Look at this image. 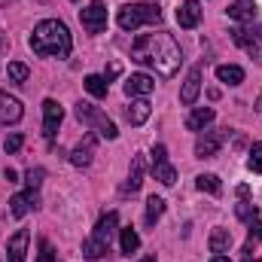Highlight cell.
Masks as SVG:
<instances>
[{
    "label": "cell",
    "instance_id": "cell-1",
    "mask_svg": "<svg viewBox=\"0 0 262 262\" xmlns=\"http://www.w3.org/2000/svg\"><path fill=\"white\" fill-rule=\"evenodd\" d=\"M131 58L143 67H152L159 76H174L183 64V52L177 46V40L165 31L156 34H143L134 46H131Z\"/></svg>",
    "mask_w": 262,
    "mask_h": 262
},
{
    "label": "cell",
    "instance_id": "cell-2",
    "mask_svg": "<svg viewBox=\"0 0 262 262\" xmlns=\"http://www.w3.org/2000/svg\"><path fill=\"white\" fill-rule=\"evenodd\" d=\"M31 49L37 55H49V58H67L70 49H73V40H70V31H67L64 21L58 18H43L34 34H31Z\"/></svg>",
    "mask_w": 262,
    "mask_h": 262
},
{
    "label": "cell",
    "instance_id": "cell-3",
    "mask_svg": "<svg viewBox=\"0 0 262 262\" xmlns=\"http://www.w3.org/2000/svg\"><path fill=\"white\" fill-rule=\"evenodd\" d=\"M159 18H162V9L152 6V3H125L116 15L122 31H137L143 25H159Z\"/></svg>",
    "mask_w": 262,
    "mask_h": 262
},
{
    "label": "cell",
    "instance_id": "cell-4",
    "mask_svg": "<svg viewBox=\"0 0 262 262\" xmlns=\"http://www.w3.org/2000/svg\"><path fill=\"white\" fill-rule=\"evenodd\" d=\"M73 113H76V119H79L82 125L95 128L98 134H101V137H104V140H116V137H119L116 125H113V122H110V119H107V116H104L98 107H92V104H82V101H79Z\"/></svg>",
    "mask_w": 262,
    "mask_h": 262
},
{
    "label": "cell",
    "instance_id": "cell-5",
    "mask_svg": "<svg viewBox=\"0 0 262 262\" xmlns=\"http://www.w3.org/2000/svg\"><path fill=\"white\" fill-rule=\"evenodd\" d=\"M232 34V40L250 55V58H256L262 64V25H253V28H235V31H229Z\"/></svg>",
    "mask_w": 262,
    "mask_h": 262
},
{
    "label": "cell",
    "instance_id": "cell-6",
    "mask_svg": "<svg viewBox=\"0 0 262 262\" xmlns=\"http://www.w3.org/2000/svg\"><path fill=\"white\" fill-rule=\"evenodd\" d=\"M79 21H82V28H85L89 34L107 31V6H104V0H92V3L79 12Z\"/></svg>",
    "mask_w": 262,
    "mask_h": 262
},
{
    "label": "cell",
    "instance_id": "cell-7",
    "mask_svg": "<svg viewBox=\"0 0 262 262\" xmlns=\"http://www.w3.org/2000/svg\"><path fill=\"white\" fill-rule=\"evenodd\" d=\"M61 119H64V107H61L58 101L46 98V101H43V137H46V140H55Z\"/></svg>",
    "mask_w": 262,
    "mask_h": 262
},
{
    "label": "cell",
    "instance_id": "cell-8",
    "mask_svg": "<svg viewBox=\"0 0 262 262\" xmlns=\"http://www.w3.org/2000/svg\"><path fill=\"white\" fill-rule=\"evenodd\" d=\"M229 137V128L223 131H204V134H198L195 140V156L198 159H213L216 152H220V146H223V140Z\"/></svg>",
    "mask_w": 262,
    "mask_h": 262
},
{
    "label": "cell",
    "instance_id": "cell-9",
    "mask_svg": "<svg viewBox=\"0 0 262 262\" xmlns=\"http://www.w3.org/2000/svg\"><path fill=\"white\" fill-rule=\"evenodd\" d=\"M21 116H25V110H21V101H18V98H12L9 92H0V128H6V125H15Z\"/></svg>",
    "mask_w": 262,
    "mask_h": 262
},
{
    "label": "cell",
    "instance_id": "cell-10",
    "mask_svg": "<svg viewBox=\"0 0 262 262\" xmlns=\"http://www.w3.org/2000/svg\"><path fill=\"white\" fill-rule=\"evenodd\" d=\"M40 204V195H37V189H28V192H18V195L9 198V216H15V220H21L28 210H34Z\"/></svg>",
    "mask_w": 262,
    "mask_h": 262
},
{
    "label": "cell",
    "instance_id": "cell-11",
    "mask_svg": "<svg viewBox=\"0 0 262 262\" xmlns=\"http://www.w3.org/2000/svg\"><path fill=\"white\" fill-rule=\"evenodd\" d=\"M119 232V213L116 210H110V213H104L101 220H98V226H95V238L101 241V244H107L110 247V241H113V235Z\"/></svg>",
    "mask_w": 262,
    "mask_h": 262
},
{
    "label": "cell",
    "instance_id": "cell-12",
    "mask_svg": "<svg viewBox=\"0 0 262 262\" xmlns=\"http://www.w3.org/2000/svg\"><path fill=\"white\" fill-rule=\"evenodd\" d=\"M152 89H156V82H152L149 73H131L125 79V95L128 98H146V95H152Z\"/></svg>",
    "mask_w": 262,
    "mask_h": 262
},
{
    "label": "cell",
    "instance_id": "cell-13",
    "mask_svg": "<svg viewBox=\"0 0 262 262\" xmlns=\"http://www.w3.org/2000/svg\"><path fill=\"white\" fill-rule=\"evenodd\" d=\"M201 70H204L201 64H195L189 70V76H186V82H183V89H180V104L192 107L198 101V92H201Z\"/></svg>",
    "mask_w": 262,
    "mask_h": 262
},
{
    "label": "cell",
    "instance_id": "cell-14",
    "mask_svg": "<svg viewBox=\"0 0 262 262\" xmlns=\"http://www.w3.org/2000/svg\"><path fill=\"white\" fill-rule=\"evenodd\" d=\"M28 241H31V232H28V229H18V232L6 241V259L9 262H25Z\"/></svg>",
    "mask_w": 262,
    "mask_h": 262
},
{
    "label": "cell",
    "instance_id": "cell-15",
    "mask_svg": "<svg viewBox=\"0 0 262 262\" xmlns=\"http://www.w3.org/2000/svg\"><path fill=\"white\" fill-rule=\"evenodd\" d=\"M256 12H259L256 0H232V3H229V18H235V21L253 25V21H256Z\"/></svg>",
    "mask_w": 262,
    "mask_h": 262
},
{
    "label": "cell",
    "instance_id": "cell-16",
    "mask_svg": "<svg viewBox=\"0 0 262 262\" xmlns=\"http://www.w3.org/2000/svg\"><path fill=\"white\" fill-rule=\"evenodd\" d=\"M201 21V3L198 0H183L177 9V25L180 28H195Z\"/></svg>",
    "mask_w": 262,
    "mask_h": 262
},
{
    "label": "cell",
    "instance_id": "cell-17",
    "mask_svg": "<svg viewBox=\"0 0 262 262\" xmlns=\"http://www.w3.org/2000/svg\"><path fill=\"white\" fill-rule=\"evenodd\" d=\"M149 113H152V107H149L146 98H131V104L125 107V119L131 125H143L149 119Z\"/></svg>",
    "mask_w": 262,
    "mask_h": 262
},
{
    "label": "cell",
    "instance_id": "cell-18",
    "mask_svg": "<svg viewBox=\"0 0 262 262\" xmlns=\"http://www.w3.org/2000/svg\"><path fill=\"white\" fill-rule=\"evenodd\" d=\"M92 156H95V134H85V140L70 152V162L76 168H89L92 165Z\"/></svg>",
    "mask_w": 262,
    "mask_h": 262
},
{
    "label": "cell",
    "instance_id": "cell-19",
    "mask_svg": "<svg viewBox=\"0 0 262 262\" xmlns=\"http://www.w3.org/2000/svg\"><path fill=\"white\" fill-rule=\"evenodd\" d=\"M143 183V156H134L131 159V171H128V180L122 186V195H134Z\"/></svg>",
    "mask_w": 262,
    "mask_h": 262
},
{
    "label": "cell",
    "instance_id": "cell-20",
    "mask_svg": "<svg viewBox=\"0 0 262 262\" xmlns=\"http://www.w3.org/2000/svg\"><path fill=\"white\" fill-rule=\"evenodd\" d=\"M213 107H195L192 113H189V119H186V128L189 131H204L210 122H213Z\"/></svg>",
    "mask_w": 262,
    "mask_h": 262
},
{
    "label": "cell",
    "instance_id": "cell-21",
    "mask_svg": "<svg viewBox=\"0 0 262 262\" xmlns=\"http://www.w3.org/2000/svg\"><path fill=\"white\" fill-rule=\"evenodd\" d=\"M207 247H210V253H229V247H232V232H229V229H213L210 238H207Z\"/></svg>",
    "mask_w": 262,
    "mask_h": 262
},
{
    "label": "cell",
    "instance_id": "cell-22",
    "mask_svg": "<svg viewBox=\"0 0 262 262\" xmlns=\"http://www.w3.org/2000/svg\"><path fill=\"white\" fill-rule=\"evenodd\" d=\"M152 177H156L162 186H174V180H177V171H174V165L165 159V162H152Z\"/></svg>",
    "mask_w": 262,
    "mask_h": 262
},
{
    "label": "cell",
    "instance_id": "cell-23",
    "mask_svg": "<svg viewBox=\"0 0 262 262\" xmlns=\"http://www.w3.org/2000/svg\"><path fill=\"white\" fill-rule=\"evenodd\" d=\"M216 79L226 82V85H241L244 82V70L238 64H220L216 67Z\"/></svg>",
    "mask_w": 262,
    "mask_h": 262
},
{
    "label": "cell",
    "instance_id": "cell-24",
    "mask_svg": "<svg viewBox=\"0 0 262 262\" xmlns=\"http://www.w3.org/2000/svg\"><path fill=\"white\" fill-rule=\"evenodd\" d=\"M82 85H85V92H89L92 98H107V92H110V82H107L104 76H98V73H89Z\"/></svg>",
    "mask_w": 262,
    "mask_h": 262
},
{
    "label": "cell",
    "instance_id": "cell-25",
    "mask_svg": "<svg viewBox=\"0 0 262 262\" xmlns=\"http://www.w3.org/2000/svg\"><path fill=\"white\" fill-rule=\"evenodd\" d=\"M107 253H110V247H107V244H101L95 235L82 241V256H85V259L95 262V259H101V256H107Z\"/></svg>",
    "mask_w": 262,
    "mask_h": 262
},
{
    "label": "cell",
    "instance_id": "cell-26",
    "mask_svg": "<svg viewBox=\"0 0 262 262\" xmlns=\"http://www.w3.org/2000/svg\"><path fill=\"white\" fill-rule=\"evenodd\" d=\"M162 213H165V198H159V195H149V201H146V213H143V220H146V226H156V223L162 220Z\"/></svg>",
    "mask_w": 262,
    "mask_h": 262
},
{
    "label": "cell",
    "instance_id": "cell-27",
    "mask_svg": "<svg viewBox=\"0 0 262 262\" xmlns=\"http://www.w3.org/2000/svg\"><path fill=\"white\" fill-rule=\"evenodd\" d=\"M195 186H198V192H207V195H220L223 192V183H220L216 174H201V177H195Z\"/></svg>",
    "mask_w": 262,
    "mask_h": 262
},
{
    "label": "cell",
    "instance_id": "cell-28",
    "mask_svg": "<svg viewBox=\"0 0 262 262\" xmlns=\"http://www.w3.org/2000/svg\"><path fill=\"white\" fill-rule=\"evenodd\" d=\"M119 247H122V253H137V247H140V235L134 232V229H119Z\"/></svg>",
    "mask_w": 262,
    "mask_h": 262
},
{
    "label": "cell",
    "instance_id": "cell-29",
    "mask_svg": "<svg viewBox=\"0 0 262 262\" xmlns=\"http://www.w3.org/2000/svg\"><path fill=\"white\" fill-rule=\"evenodd\" d=\"M235 213H238V220H244V223H250V220H256V216H259V207H256L253 201H247V198H241V201L235 204Z\"/></svg>",
    "mask_w": 262,
    "mask_h": 262
},
{
    "label": "cell",
    "instance_id": "cell-30",
    "mask_svg": "<svg viewBox=\"0 0 262 262\" xmlns=\"http://www.w3.org/2000/svg\"><path fill=\"white\" fill-rule=\"evenodd\" d=\"M28 64H21V61H9V67H6V76H9V82H25L28 79Z\"/></svg>",
    "mask_w": 262,
    "mask_h": 262
},
{
    "label": "cell",
    "instance_id": "cell-31",
    "mask_svg": "<svg viewBox=\"0 0 262 262\" xmlns=\"http://www.w3.org/2000/svg\"><path fill=\"white\" fill-rule=\"evenodd\" d=\"M247 168L253 174H262V143H253L250 146V159H247Z\"/></svg>",
    "mask_w": 262,
    "mask_h": 262
},
{
    "label": "cell",
    "instance_id": "cell-32",
    "mask_svg": "<svg viewBox=\"0 0 262 262\" xmlns=\"http://www.w3.org/2000/svg\"><path fill=\"white\" fill-rule=\"evenodd\" d=\"M43 177H46L43 168H31V171H25V183H28V189H37V186L43 183Z\"/></svg>",
    "mask_w": 262,
    "mask_h": 262
},
{
    "label": "cell",
    "instance_id": "cell-33",
    "mask_svg": "<svg viewBox=\"0 0 262 262\" xmlns=\"http://www.w3.org/2000/svg\"><path fill=\"white\" fill-rule=\"evenodd\" d=\"M21 143H25V137H21V134H9V137L3 140V149L12 156V152H18V149H21Z\"/></svg>",
    "mask_w": 262,
    "mask_h": 262
},
{
    "label": "cell",
    "instance_id": "cell-34",
    "mask_svg": "<svg viewBox=\"0 0 262 262\" xmlns=\"http://www.w3.org/2000/svg\"><path fill=\"white\" fill-rule=\"evenodd\" d=\"M37 262H58L55 259V250H52V244L49 241H40V259Z\"/></svg>",
    "mask_w": 262,
    "mask_h": 262
},
{
    "label": "cell",
    "instance_id": "cell-35",
    "mask_svg": "<svg viewBox=\"0 0 262 262\" xmlns=\"http://www.w3.org/2000/svg\"><path fill=\"white\" fill-rule=\"evenodd\" d=\"M247 226H250V241H262V220H259V216H256V220H250Z\"/></svg>",
    "mask_w": 262,
    "mask_h": 262
},
{
    "label": "cell",
    "instance_id": "cell-36",
    "mask_svg": "<svg viewBox=\"0 0 262 262\" xmlns=\"http://www.w3.org/2000/svg\"><path fill=\"white\" fill-rule=\"evenodd\" d=\"M149 156H152V162H165V159H168V149H165V143H156Z\"/></svg>",
    "mask_w": 262,
    "mask_h": 262
},
{
    "label": "cell",
    "instance_id": "cell-37",
    "mask_svg": "<svg viewBox=\"0 0 262 262\" xmlns=\"http://www.w3.org/2000/svg\"><path fill=\"white\" fill-rule=\"evenodd\" d=\"M113 76H119V64H110V67H107V73H104V79H107V82H110Z\"/></svg>",
    "mask_w": 262,
    "mask_h": 262
},
{
    "label": "cell",
    "instance_id": "cell-38",
    "mask_svg": "<svg viewBox=\"0 0 262 262\" xmlns=\"http://www.w3.org/2000/svg\"><path fill=\"white\" fill-rule=\"evenodd\" d=\"M3 177H6V180H9V183H15V180H18V174H15V171H12V168H6V171H3Z\"/></svg>",
    "mask_w": 262,
    "mask_h": 262
},
{
    "label": "cell",
    "instance_id": "cell-39",
    "mask_svg": "<svg viewBox=\"0 0 262 262\" xmlns=\"http://www.w3.org/2000/svg\"><path fill=\"white\" fill-rule=\"evenodd\" d=\"M210 262H232V259H229V256H223V253H213V259H210Z\"/></svg>",
    "mask_w": 262,
    "mask_h": 262
},
{
    "label": "cell",
    "instance_id": "cell-40",
    "mask_svg": "<svg viewBox=\"0 0 262 262\" xmlns=\"http://www.w3.org/2000/svg\"><path fill=\"white\" fill-rule=\"evenodd\" d=\"M140 262H156V256H143Z\"/></svg>",
    "mask_w": 262,
    "mask_h": 262
},
{
    "label": "cell",
    "instance_id": "cell-41",
    "mask_svg": "<svg viewBox=\"0 0 262 262\" xmlns=\"http://www.w3.org/2000/svg\"><path fill=\"white\" fill-rule=\"evenodd\" d=\"M244 262H262V259H253V256H250V259H244Z\"/></svg>",
    "mask_w": 262,
    "mask_h": 262
}]
</instances>
